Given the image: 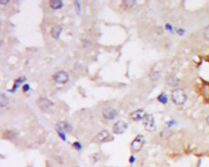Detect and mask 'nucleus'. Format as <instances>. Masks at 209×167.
<instances>
[{"mask_svg":"<svg viewBox=\"0 0 209 167\" xmlns=\"http://www.w3.org/2000/svg\"><path fill=\"white\" fill-rule=\"evenodd\" d=\"M172 99L176 105H183L187 100L186 93L183 89H175L172 92Z\"/></svg>","mask_w":209,"mask_h":167,"instance_id":"1","label":"nucleus"},{"mask_svg":"<svg viewBox=\"0 0 209 167\" xmlns=\"http://www.w3.org/2000/svg\"><path fill=\"white\" fill-rule=\"evenodd\" d=\"M144 144H145V137L141 134H139L131 144V149L133 153H137L142 149Z\"/></svg>","mask_w":209,"mask_h":167,"instance_id":"2","label":"nucleus"},{"mask_svg":"<svg viewBox=\"0 0 209 167\" xmlns=\"http://www.w3.org/2000/svg\"><path fill=\"white\" fill-rule=\"evenodd\" d=\"M143 123H144L145 130L151 132L155 130V121L152 114H146L145 118L143 120Z\"/></svg>","mask_w":209,"mask_h":167,"instance_id":"3","label":"nucleus"},{"mask_svg":"<svg viewBox=\"0 0 209 167\" xmlns=\"http://www.w3.org/2000/svg\"><path fill=\"white\" fill-rule=\"evenodd\" d=\"M53 81L56 84H65L69 81V75L65 71H59L53 76Z\"/></svg>","mask_w":209,"mask_h":167,"instance_id":"4","label":"nucleus"},{"mask_svg":"<svg viewBox=\"0 0 209 167\" xmlns=\"http://www.w3.org/2000/svg\"><path fill=\"white\" fill-rule=\"evenodd\" d=\"M128 129V123L124 121H118L113 126V132L114 134H123Z\"/></svg>","mask_w":209,"mask_h":167,"instance_id":"5","label":"nucleus"},{"mask_svg":"<svg viewBox=\"0 0 209 167\" xmlns=\"http://www.w3.org/2000/svg\"><path fill=\"white\" fill-rule=\"evenodd\" d=\"M146 113L144 109H137L133 111L132 114L129 115V118H130L132 121H134V122H139L141 120H144V118H145L146 116Z\"/></svg>","mask_w":209,"mask_h":167,"instance_id":"6","label":"nucleus"},{"mask_svg":"<svg viewBox=\"0 0 209 167\" xmlns=\"http://www.w3.org/2000/svg\"><path fill=\"white\" fill-rule=\"evenodd\" d=\"M38 106L43 111H48L50 108L53 105L50 99H47V98H39L37 101Z\"/></svg>","mask_w":209,"mask_h":167,"instance_id":"7","label":"nucleus"},{"mask_svg":"<svg viewBox=\"0 0 209 167\" xmlns=\"http://www.w3.org/2000/svg\"><path fill=\"white\" fill-rule=\"evenodd\" d=\"M110 137H111V135H110V132L108 131L107 130H103L97 134V136L95 137V140L97 142L104 143L110 140Z\"/></svg>","mask_w":209,"mask_h":167,"instance_id":"8","label":"nucleus"},{"mask_svg":"<svg viewBox=\"0 0 209 167\" xmlns=\"http://www.w3.org/2000/svg\"><path fill=\"white\" fill-rule=\"evenodd\" d=\"M102 114L103 117L107 120H112L115 118L118 113L114 109V108L112 107H106V109H104L102 111Z\"/></svg>","mask_w":209,"mask_h":167,"instance_id":"9","label":"nucleus"},{"mask_svg":"<svg viewBox=\"0 0 209 167\" xmlns=\"http://www.w3.org/2000/svg\"><path fill=\"white\" fill-rule=\"evenodd\" d=\"M62 31V28L60 25H55L52 27V29H51V34L55 39H57L60 37V34Z\"/></svg>","mask_w":209,"mask_h":167,"instance_id":"10","label":"nucleus"},{"mask_svg":"<svg viewBox=\"0 0 209 167\" xmlns=\"http://www.w3.org/2000/svg\"><path fill=\"white\" fill-rule=\"evenodd\" d=\"M49 4L52 9L57 10V9H60L62 8L63 3L60 0H52V1H50Z\"/></svg>","mask_w":209,"mask_h":167,"instance_id":"11","label":"nucleus"},{"mask_svg":"<svg viewBox=\"0 0 209 167\" xmlns=\"http://www.w3.org/2000/svg\"><path fill=\"white\" fill-rule=\"evenodd\" d=\"M8 98L4 93H1L0 94V106L3 108L8 106Z\"/></svg>","mask_w":209,"mask_h":167,"instance_id":"12","label":"nucleus"},{"mask_svg":"<svg viewBox=\"0 0 209 167\" xmlns=\"http://www.w3.org/2000/svg\"><path fill=\"white\" fill-rule=\"evenodd\" d=\"M58 127L60 129V130H66V131H71L72 130V127L70 124L67 123L66 122H60V123L58 124Z\"/></svg>","mask_w":209,"mask_h":167,"instance_id":"13","label":"nucleus"},{"mask_svg":"<svg viewBox=\"0 0 209 167\" xmlns=\"http://www.w3.org/2000/svg\"><path fill=\"white\" fill-rule=\"evenodd\" d=\"M158 100L163 104H166L168 102V97L166 95L165 93H162L161 95L158 96Z\"/></svg>","mask_w":209,"mask_h":167,"instance_id":"14","label":"nucleus"},{"mask_svg":"<svg viewBox=\"0 0 209 167\" xmlns=\"http://www.w3.org/2000/svg\"><path fill=\"white\" fill-rule=\"evenodd\" d=\"M203 36L205 39L209 41V25L206 26L203 30Z\"/></svg>","mask_w":209,"mask_h":167,"instance_id":"15","label":"nucleus"},{"mask_svg":"<svg viewBox=\"0 0 209 167\" xmlns=\"http://www.w3.org/2000/svg\"><path fill=\"white\" fill-rule=\"evenodd\" d=\"M135 3H136V1H134V0H126V1H123V5L128 8H130L135 4Z\"/></svg>","mask_w":209,"mask_h":167,"instance_id":"16","label":"nucleus"},{"mask_svg":"<svg viewBox=\"0 0 209 167\" xmlns=\"http://www.w3.org/2000/svg\"><path fill=\"white\" fill-rule=\"evenodd\" d=\"M58 134H59V136H60V138L62 139L63 140H65V139H66V137H65V133H64V132H63V130H58Z\"/></svg>","mask_w":209,"mask_h":167,"instance_id":"17","label":"nucleus"},{"mask_svg":"<svg viewBox=\"0 0 209 167\" xmlns=\"http://www.w3.org/2000/svg\"><path fill=\"white\" fill-rule=\"evenodd\" d=\"M5 134H8V136H7V139H13V137H14V133H13L12 131H6L5 132Z\"/></svg>","mask_w":209,"mask_h":167,"instance_id":"18","label":"nucleus"},{"mask_svg":"<svg viewBox=\"0 0 209 167\" xmlns=\"http://www.w3.org/2000/svg\"><path fill=\"white\" fill-rule=\"evenodd\" d=\"M73 146L75 147V149H78V150H79V149H81V145H80V144H79V143H78V142L74 143V144H73Z\"/></svg>","mask_w":209,"mask_h":167,"instance_id":"19","label":"nucleus"},{"mask_svg":"<svg viewBox=\"0 0 209 167\" xmlns=\"http://www.w3.org/2000/svg\"><path fill=\"white\" fill-rule=\"evenodd\" d=\"M29 90V85H24V87H23V91H27Z\"/></svg>","mask_w":209,"mask_h":167,"instance_id":"20","label":"nucleus"},{"mask_svg":"<svg viewBox=\"0 0 209 167\" xmlns=\"http://www.w3.org/2000/svg\"><path fill=\"white\" fill-rule=\"evenodd\" d=\"M75 5H76L77 8H77V11H78V13H80V9H79V8H80V7H79V1H75Z\"/></svg>","mask_w":209,"mask_h":167,"instance_id":"21","label":"nucleus"},{"mask_svg":"<svg viewBox=\"0 0 209 167\" xmlns=\"http://www.w3.org/2000/svg\"><path fill=\"white\" fill-rule=\"evenodd\" d=\"M9 2H10L9 0H1L0 3H1V4H8Z\"/></svg>","mask_w":209,"mask_h":167,"instance_id":"22","label":"nucleus"},{"mask_svg":"<svg viewBox=\"0 0 209 167\" xmlns=\"http://www.w3.org/2000/svg\"><path fill=\"white\" fill-rule=\"evenodd\" d=\"M206 122H207V125H208V126H209V115L207 116V118H206Z\"/></svg>","mask_w":209,"mask_h":167,"instance_id":"23","label":"nucleus"},{"mask_svg":"<svg viewBox=\"0 0 209 167\" xmlns=\"http://www.w3.org/2000/svg\"><path fill=\"white\" fill-rule=\"evenodd\" d=\"M133 161H134V157H130V162H132V163H133Z\"/></svg>","mask_w":209,"mask_h":167,"instance_id":"24","label":"nucleus"}]
</instances>
